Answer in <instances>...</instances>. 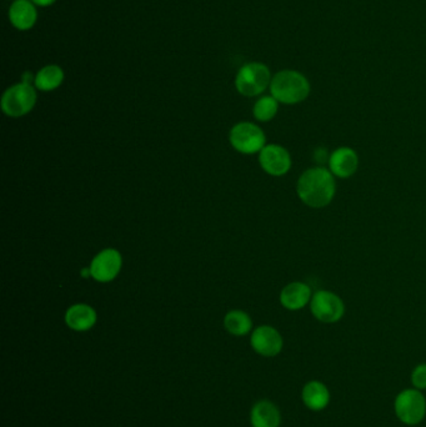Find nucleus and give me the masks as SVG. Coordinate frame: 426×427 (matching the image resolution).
I'll return each instance as SVG.
<instances>
[{
	"instance_id": "nucleus-22",
	"label": "nucleus",
	"mask_w": 426,
	"mask_h": 427,
	"mask_svg": "<svg viewBox=\"0 0 426 427\" xmlns=\"http://www.w3.org/2000/svg\"><path fill=\"white\" fill-rule=\"evenodd\" d=\"M32 79H33V77H32V73H29V72H27V73L24 74V75H23L24 83H28V84H30V81H32Z\"/></svg>"
},
{
	"instance_id": "nucleus-3",
	"label": "nucleus",
	"mask_w": 426,
	"mask_h": 427,
	"mask_svg": "<svg viewBox=\"0 0 426 427\" xmlns=\"http://www.w3.org/2000/svg\"><path fill=\"white\" fill-rule=\"evenodd\" d=\"M270 69L262 63H248L240 67L237 78L235 88L241 96H258L262 94L272 83Z\"/></svg>"
},
{
	"instance_id": "nucleus-4",
	"label": "nucleus",
	"mask_w": 426,
	"mask_h": 427,
	"mask_svg": "<svg viewBox=\"0 0 426 427\" xmlns=\"http://www.w3.org/2000/svg\"><path fill=\"white\" fill-rule=\"evenodd\" d=\"M36 91L28 83H19L6 90L1 96V110L6 117L20 118L34 109Z\"/></svg>"
},
{
	"instance_id": "nucleus-15",
	"label": "nucleus",
	"mask_w": 426,
	"mask_h": 427,
	"mask_svg": "<svg viewBox=\"0 0 426 427\" xmlns=\"http://www.w3.org/2000/svg\"><path fill=\"white\" fill-rule=\"evenodd\" d=\"M281 423V414L278 406L269 401H258L251 410V427H279Z\"/></svg>"
},
{
	"instance_id": "nucleus-16",
	"label": "nucleus",
	"mask_w": 426,
	"mask_h": 427,
	"mask_svg": "<svg viewBox=\"0 0 426 427\" xmlns=\"http://www.w3.org/2000/svg\"><path fill=\"white\" fill-rule=\"evenodd\" d=\"M330 391L324 382L313 380L304 385L301 390V400L309 410L323 411L330 404Z\"/></svg>"
},
{
	"instance_id": "nucleus-14",
	"label": "nucleus",
	"mask_w": 426,
	"mask_h": 427,
	"mask_svg": "<svg viewBox=\"0 0 426 427\" xmlns=\"http://www.w3.org/2000/svg\"><path fill=\"white\" fill-rule=\"evenodd\" d=\"M38 19V11L30 0H14L9 8V20L13 27L27 32L35 25Z\"/></svg>"
},
{
	"instance_id": "nucleus-17",
	"label": "nucleus",
	"mask_w": 426,
	"mask_h": 427,
	"mask_svg": "<svg viewBox=\"0 0 426 427\" xmlns=\"http://www.w3.org/2000/svg\"><path fill=\"white\" fill-rule=\"evenodd\" d=\"M64 78L65 75L63 69L55 64H51L41 67L36 73L34 78L35 86L41 91H51L63 84Z\"/></svg>"
},
{
	"instance_id": "nucleus-21",
	"label": "nucleus",
	"mask_w": 426,
	"mask_h": 427,
	"mask_svg": "<svg viewBox=\"0 0 426 427\" xmlns=\"http://www.w3.org/2000/svg\"><path fill=\"white\" fill-rule=\"evenodd\" d=\"M34 6H53L57 0H30Z\"/></svg>"
},
{
	"instance_id": "nucleus-9",
	"label": "nucleus",
	"mask_w": 426,
	"mask_h": 427,
	"mask_svg": "<svg viewBox=\"0 0 426 427\" xmlns=\"http://www.w3.org/2000/svg\"><path fill=\"white\" fill-rule=\"evenodd\" d=\"M123 258L118 250L105 249L93 258L91 264V276L99 282L113 281L121 270Z\"/></svg>"
},
{
	"instance_id": "nucleus-8",
	"label": "nucleus",
	"mask_w": 426,
	"mask_h": 427,
	"mask_svg": "<svg viewBox=\"0 0 426 427\" xmlns=\"http://www.w3.org/2000/svg\"><path fill=\"white\" fill-rule=\"evenodd\" d=\"M251 345L256 354L264 357H275L281 353L284 340L275 327L262 325L251 332Z\"/></svg>"
},
{
	"instance_id": "nucleus-2",
	"label": "nucleus",
	"mask_w": 426,
	"mask_h": 427,
	"mask_svg": "<svg viewBox=\"0 0 426 427\" xmlns=\"http://www.w3.org/2000/svg\"><path fill=\"white\" fill-rule=\"evenodd\" d=\"M312 86L305 75L289 69L275 74L270 83L272 96L279 103L286 105H294L305 100Z\"/></svg>"
},
{
	"instance_id": "nucleus-13",
	"label": "nucleus",
	"mask_w": 426,
	"mask_h": 427,
	"mask_svg": "<svg viewBox=\"0 0 426 427\" xmlns=\"http://www.w3.org/2000/svg\"><path fill=\"white\" fill-rule=\"evenodd\" d=\"M97 320V311L86 303H75L65 313V324L73 331H88L94 327Z\"/></svg>"
},
{
	"instance_id": "nucleus-19",
	"label": "nucleus",
	"mask_w": 426,
	"mask_h": 427,
	"mask_svg": "<svg viewBox=\"0 0 426 427\" xmlns=\"http://www.w3.org/2000/svg\"><path fill=\"white\" fill-rule=\"evenodd\" d=\"M279 101L273 96H262L256 101L253 114L258 121L267 123L275 118L278 114Z\"/></svg>"
},
{
	"instance_id": "nucleus-1",
	"label": "nucleus",
	"mask_w": 426,
	"mask_h": 427,
	"mask_svg": "<svg viewBox=\"0 0 426 427\" xmlns=\"http://www.w3.org/2000/svg\"><path fill=\"white\" fill-rule=\"evenodd\" d=\"M335 192V176L324 166L307 169L296 184L298 197L309 208H326L334 200Z\"/></svg>"
},
{
	"instance_id": "nucleus-5",
	"label": "nucleus",
	"mask_w": 426,
	"mask_h": 427,
	"mask_svg": "<svg viewBox=\"0 0 426 427\" xmlns=\"http://www.w3.org/2000/svg\"><path fill=\"white\" fill-rule=\"evenodd\" d=\"M394 409L397 417L405 425H419L426 416L425 396L418 388H406L397 396Z\"/></svg>"
},
{
	"instance_id": "nucleus-20",
	"label": "nucleus",
	"mask_w": 426,
	"mask_h": 427,
	"mask_svg": "<svg viewBox=\"0 0 426 427\" xmlns=\"http://www.w3.org/2000/svg\"><path fill=\"white\" fill-rule=\"evenodd\" d=\"M411 383L420 391L426 390V364L416 366L411 372Z\"/></svg>"
},
{
	"instance_id": "nucleus-7",
	"label": "nucleus",
	"mask_w": 426,
	"mask_h": 427,
	"mask_svg": "<svg viewBox=\"0 0 426 427\" xmlns=\"http://www.w3.org/2000/svg\"><path fill=\"white\" fill-rule=\"evenodd\" d=\"M310 311L314 317L324 324H335L345 314V303L335 292L319 290L310 301Z\"/></svg>"
},
{
	"instance_id": "nucleus-6",
	"label": "nucleus",
	"mask_w": 426,
	"mask_h": 427,
	"mask_svg": "<svg viewBox=\"0 0 426 427\" xmlns=\"http://www.w3.org/2000/svg\"><path fill=\"white\" fill-rule=\"evenodd\" d=\"M229 139L234 149L245 155L262 152L267 143V136L262 128L249 121L234 125L230 130Z\"/></svg>"
},
{
	"instance_id": "nucleus-18",
	"label": "nucleus",
	"mask_w": 426,
	"mask_h": 427,
	"mask_svg": "<svg viewBox=\"0 0 426 427\" xmlns=\"http://www.w3.org/2000/svg\"><path fill=\"white\" fill-rule=\"evenodd\" d=\"M224 326L229 334L234 336H245L253 329L251 316L241 310L229 311L224 317Z\"/></svg>"
},
{
	"instance_id": "nucleus-11",
	"label": "nucleus",
	"mask_w": 426,
	"mask_h": 427,
	"mask_svg": "<svg viewBox=\"0 0 426 427\" xmlns=\"http://www.w3.org/2000/svg\"><path fill=\"white\" fill-rule=\"evenodd\" d=\"M328 162L331 174L339 179H349L358 170V154L347 146H341L331 152Z\"/></svg>"
},
{
	"instance_id": "nucleus-12",
	"label": "nucleus",
	"mask_w": 426,
	"mask_h": 427,
	"mask_svg": "<svg viewBox=\"0 0 426 427\" xmlns=\"http://www.w3.org/2000/svg\"><path fill=\"white\" fill-rule=\"evenodd\" d=\"M313 295L312 287L307 284L294 281L288 284L280 292V303L286 310L298 311L304 309L307 303H310Z\"/></svg>"
},
{
	"instance_id": "nucleus-10",
	"label": "nucleus",
	"mask_w": 426,
	"mask_h": 427,
	"mask_svg": "<svg viewBox=\"0 0 426 427\" xmlns=\"http://www.w3.org/2000/svg\"><path fill=\"white\" fill-rule=\"evenodd\" d=\"M259 164L267 174L279 178L289 173L291 157L284 146L269 144L259 154Z\"/></svg>"
}]
</instances>
